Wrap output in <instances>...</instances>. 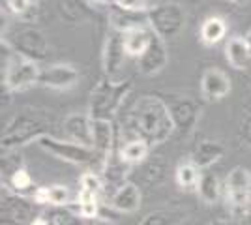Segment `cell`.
I'll use <instances>...</instances> for the list:
<instances>
[{"mask_svg": "<svg viewBox=\"0 0 251 225\" xmlns=\"http://www.w3.org/2000/svg\"><path fill=\"white\" fill-rule=\"evenodd\" d=\"M143 165V182L147 186H157L165 180L167 165L161 160V156H152V160L145 161Z\"/></svg>", "mask_w": 251, "mask_h": 225, "instance_id": "f1b7e54d", "label": "cell"}, {"mask_svg": "<svg viewBox=\"0 0 251 225\" xmlns=\"http://www.w3.org/2000/svg\"><path fill=\"white\" fill-rule=\"evenodd\" d=\"M152 38H154V32H152L150 26H143V28H137V30H131V32L124 34V43H126L127 54L139 58V56L148 49Z\"/></svg>", "mask_w": 251, "mask_h": 225, "instance_id": "d4e9b609", "label": "cell"}, {"mask_svg": "<svg viewBox=\"0 0 251 225\" xmlns=\"http://www.w3.org/2000/svg\"><path fill=\"white\" fill-rule=\"evenodd\" d=\"M32 4H38V0H32Z\"/></svg>", "mask_w": 251, "mask_h": 225, "instance_id": "60d3db41", "label": "cell"}, {"mask_svg": "<svg viewBox=\"0 0 251 225\" xmlns=\"http://www.w3.org/2000/svg\"><path fill=\"white\" fill-rule=\"evenodd\" d=\"M109 25H111V30L127 34L137 28L148 26V11L126 10L113 2L109 6Z\"/></svg>", "mask_w": 251, "mask_h": 225, "instance_id": "4fadbf2b", "label": "cell"}, {"mask_svg": "<svg viewBox=\"0 0 251 225\" xmlns=\"http://www.w3.org/2000/svg\"><path fill=\"white\" fill-rule=\"evenodd\" d=\"M0 216H2V224L30 225L38 218V214H36V203H30L25 195L11 192V190L2 186Z\"/></svg>", "mask_w": 251, "mask_h": 225, "instance_id": "30bf717a", "label": "cell"}, {"mask_svg": "<svg viewBox=\"0 0 251 225\" xmlns=\"http://www.w3.org/2000/svg\"><path fill=\"white\" fill-rule=\"evenodd\" d=\"M118 131L113 120H94L92 118V149L105 160L116 150Z\"/></svg>", "mask_w": 251, "mask_h": 225, "instance_id": "2e32d148", "label": "cell"}, {"mask_svg": "<svg viewBox=\"0 0 251 225\" xmlns=\"http://www.w3.org/2000/svg\"><path fill=\"white\" fill-rule=\"evenodd\" d=\"M2 225H13V224H2Z\"/></svg>", "mask_w": 251, "mask_h": 225, "instance_id": "7bdbcfd3", "label": "cell"}, {"mask_svg": "<svg viewBox=\"0 0 251 225\" xmlns=\"http://www.w3.org/2000/svg\"><path fill=\"white\" fill-rule=\"evenodd\" d=\"M210 225H238V224L232 222V220H216V222H212Z\"/></svg>", "mask_w": 251, "mask_h": 225, "instance_id": "d590c367", "label": "cell"}, {"mask_svg": "<svg viewBox=\"0 0 251 225\" xmlns=\"http://www.w3.org/2000/svg\"><path fill=\"white\" fill-rule=\"evenodd\" d=\"M109 206L115 208L122 214H131L137 212L141 206V188L133 182H124L122 186H118L111 199H109Z\"/></svg>", "mask_w": 251, "mask_h": 225, "instance_id": "e0dca14e", "label": "cell"}, {"mask_svg": "<svg viewBox=\"0 0 251 225\" xmlns=\"http://www.w3.org/2000/svg\"><path fill=\"white\" fill-rule=\"evenodd\" d=\"M56 13L68 25H81L92 17L88 0H54Z\"/></svg>", "mask_w": 251, "mask_h": 225, "instance_id": "d6986e66", "label": "cell"}, {"mask_svg": "<svg viewBox=\"0 0 251 225\" xmlns=\"http://www.w3.org/2000/svg\"><path fill=\"white\" fill-rule=\"evenodd\" d=\"M223 154H225V147L221 145L220 141L202 139L201 143L195 145L189 160L193 161L199 169H208V167H212L214 163H218L223 158Z\"/></svg>", "mask_w": 251, "mask_h": 225, "instance_id": "ffe728a7", "label": "cell"}, {"mask_svg": "<svg viewBox=\"0 0 251 225\" xmlns=\"http://www.w3.org/2000/svg\"><path fill=\"white\" fill-rule=\"evenodd\" d=\"M148 26L163 42L175 40L186 28V11L176 2L156 4L148 10Z\"/></svg>", "mask_w": 251, "mask_h": 225, "instance_id": "52a82bcc", "label": "cell"}, {"mask_svg": "<svg viewBox=\"0 0 251 225\" xmlns=\"http://www.w3.org/2000/svg\"><path fill=\"white\" fill-rule=\"evenodd\" d=\"M32 186H34V182H32L30 173L26 171L25 167H21V169L11 173L10 176L6 178V186H4V188H8L11 192L21 193L23 195V193H26L28 190H32Z\"/></svg>", "mask_w": 251, "mask_h": 225, "instance_id": "4dcf8cb0", "label": "cell"}, {"mask_svg": "<svg viewBox=\"0 0 251 225\" xmlns=\"http://www.w3.org/2000/svg\"><path fill=\"white\" fill-rule=\"evenodd\" d=\"M79 70L72 64H51L42 68L38 85L52 90H68L79 83Z\"/></svg>", "mask_w": 251, "mask_h": 225, "instance_id": "7c38bea8", "label": "cell"}, {"mask_svg": "<svg viewBox=\"0 0 251 225\" xmlns=\"http://www.w3.org/2000/svg\"><path fill=\"white\" fill-rule=\"evenodd\" d=\"M116 6L133 11H148L154 6V0H115Z\"/></svg>", "mask_w": 251, "mask_h": 225, "instance_id": "d6a6232c", "label": "cell"}, {"mask_svg": "<svg viewBox=\"0 0 251 225\" xmlns=\"http://www.w3.org/2000/svg\"><path fill=\"white\" fill-rule=\"evenodd\" d=\"M165 100L175 124V133L178 135H189L193 128L197 126L201 117V103L191 96H180V94H171Z\"/></svg>", "mask_w": 251, "mask_h": 225, "instance_id": "9c48e42d", "label": "cell"}, {"mask_svg": "<svg viewBox=\"0 0 251 225\" xmlns=\"http://www.w3.org/2000/svg\"><path fill=\"white\" fill-rule=\"evenodd\" d=\"M38 147L45 150L47 154L54 156L56 160H62L72 165L88 167V171H94L98 175H103V169L107 165V160L101 158L92 147H84L75 141H62L56 139L54 135H45L38 141Z\"/></svg>", "mask_w": 251, "mask_h": 225, "instance_id": "5b68a950", "label": "cell"}, {"mask_svg": "<svg viewBox=\"0 0 251 225\" xmlns=\"http://www.w3.org/2000/svg\"><path fill=\"white\" fill-rule=\"evenodd\" d=\"M64 131L70 137L84 147H92V118L83 113H72L64 118Z\"/></svg>", "mask_w": 251, "mask_h": 225, "instance_id": "ac0fdd59", "label": "cell"}, {"mask_svg": "<svg viewBox=\"0 0 251 225\" xmlns=\"http://www.w3.org/2000/svg\"><path fill=\"white\" fill-rule=\"evenodd\" d=\"M230 2H234V4H244V2H248V0H230Z\"/></svg>", "mask_w": 251, "mask_h": 225, "instance_id": "ab89813d", "label": "cell"}, {"mask_svg": "<svg viewBox=\"0 0 251 225\" xmlns=\"http://www.w3.org/2000/svg\"><path fill=\"white\" fill-rule=\"evenodd\" d=\"M2 43H6L17 56H23L32 62H43L47 60L51 45L47 42L45 34L28 23H13L2 32Z\"/></svg>", "mask_w": 251, "mask_h": 225, "instance_id": "277c9868", "label": "cell"}, {"mask_svg": "<svg viewBox=\"0 0 251 225\" xmlns=\"http://www.w3.org/2000/svg\"><path fill=\"white\" fill-rule=\"evenodd\" d=\"M100 225H111V224H105V222H103V224H100Z\"/></svg>", "mask_w": 251, "mask_h": 225, "instance_id": "b9f144b4", "label": "cell"}, {"mask_svg": "<svg viewBox=\"0 0 251 225\" xmlns=\"http://www.w3.org/2000/svg\"><path fill=\"white\" fill-rule=\"evenodd\" d=\"M105 184L101 180V175H98L94 171H86L81 175V180H79V192L81 195H90V197H98L103 192Z\"/></svg>", "mask_w": 251, "mask_h": 225, "instance_id": "f546056e", "label": "cell"}, {"mask_svg": "<svg viewBox=\"0 0 251 225\" xmlns=\"http://www.w3.org/2000/svg\"><path fill=\"white\" fill-rule=\"evenodd\" d=\"M176 184L182 190H197V184L201 178V169L193 163V161H182L176 167L175 173Z\"/></svg>", "mask_w": 251, "mask_h": 225, "instance_id": "83f0119b", "label": "cell"}, {"mask_svg": "<svg viewBox=\"0 0 251 225\" xmlns=\"http://www.w3.org/2000/svg\"><path fill=\"white\" fill-rule=\"evenodd\" d=\"M227 34V23L223 17L212 15L201 25V42L204 45H216L220 43Z\"/></svg>", "mask_w": 251, "mask_h": 225, "instance_id": "484cf974", "label": "cell"}, {"mask_svg": "<svg viewBox=\"0 0 251 225\" xmlns=\"http://www.w3.org/2000/svg\"><path fill=\"white\" fill-rule=\"evenodd\" d=\"M92 4H111V0H88Z\"/></svg>", "mask_w": 251, "mask_h": 225, "instance_id": "74e56055", "label": "cell"}, {"mask_svg": "<svg viewBox=\"0 0 251 225\" xmlns=\"http://www.w3.org/2000/svg\"><path fill=\"white\" fill-rule=\"evenodd\" d=\"M197 193L199 197L206 204H214L220 201V197L223 195V184L220 182L218 175L210 171L201 173L199 184H197Z\"/></svg>", "mask_w": 251, "mask_h": 225, "instance_id": "cb8c5ba5", "label": "cell"}, {"mask_svg": "<svg viewBox=\"0 0 251 225\" xmlns=\"http://www.w3.org/2000/svg\"><path fill=\"white\" fill-rule=\"evenodd\" d=\"M56 118L51 111L38 107H26L19 111L4 126L0 147L2 150H19L28 143H38L45 135H52Z\"/></svg>", "mask_w": 251, "mask_h": 225, "instance_id": "7a4b0ae2", "label": "cell"}, {"mask_svg": "<svg viewBox=\"0 0 251 225\" xmlns=\"http://www.w3.org/2000/svg\"><path fill=\"white\" fill-rule=\"evenodd\" d=\"M230 92V79L220 68H208L201 77V94L206 101H220Z\"/></svg>", "mask_w": 251, "mask_h": 225, "instance_id": "9a60e30c", "label": "cell"}, {"mask_svg": "<svg viewBox=\"0 0 251 225\" xmlns=\"http://www.w3.org/2000/svg\"><path fill=\"white\" fill-rule=\"evenodd\" d=\"M127 56L124 43V34L116 32V30H109L107 38L103 43V53H101V62H103V72L107 77H113L120 74L124 60Z\"/></svg>", "mask_w": 251, "mask_h": 225, "instance_id": "8fae6325", "label": "cell"}, {"mask_svg": "<svg viewBox=\"0 0 251 225\" xmlns=\"http://www.w3.org/2000/svg\"><path fill=\"white\" fill-rule=\"evenodd\" d=\"M246 42H248V45H250V49H251V30L246 34Z\"/></svg>", "mask_w": 251, "mask_h": 225, "instance_id": "f35d334b", "label": "cell"}, {"mask_svg": "<svg viewBox=\"0 0 251 225\" xmlns=\"http://www.w3.org/2000/svg\"><path fill=\"white\" fill-rule=\"evenodd\" d=\"M167 42H163L159 36L154 34L152 42L148 45V49L141 54L139 60V72L143 75H156L159 74L169 62V51H167Z\"/></svg>", "mask_w": 251, "mask_h": 225, "instance_id": "5bb4252c", "label": "cell"}, {"mask_svg": "<svg viewBox=\"0 0 251 225\" xmlns=\"http://www.w3.org/2000/svg\"><path fill=\"white\" fill-rule=\"evenodd\" d=\"M240 137L246 141V145L251 147V107L244 113L240 120Z\"/></svg>", "mask_w": 251, "mask_h": 225, "instance_id": "e575fe53", "label": "cell"}, {"mask_svg": "<svg viewBox=\"0 0 251 225\" xmlns=\"http://www.w3.org/2000/svg\"><path fill=\"white\" fill-rule=\"evenodd\" d=\"M49 225H84V220L68 206H49L45 212Z\"/></svg>", "mask_w": 251, "mask_h": 225, "instance_id": "4316f807", "label": "cell"}, {"mask_svg": "<svg viewBox=\"0 0 251 225\" xmlns=\"http://www.w3.org/2000/svg\"><path fill=\"white\" fill-rule=\"evenodd\" d=\"M116 150H118L120 160L133 167V165H139V163H145L147 158H150L152 147L143 139H127L122 147H118Z\"/></svg>", "mask_w": 251, "mask_h": 225, "instance_id": "603a6c76", "label": "cell"}, {"mask_svg": "<svg viewBox=\"0 0 251 225\" xmlns=\"http://www.w3.org/2000/svg\"><path fill=\"white\" fill-rule=\"evenodd\" d=\"M176 214H173V212L156 210V212H150L145 216L139 225H176Z\"/></svg>", "mask_w": 251, "mask_h": 225, "instance_id": "1f68e13d", "label": "cell"}, {"mask_svg": "<svg viewBox=\"0 0 251 225\" xmlns=\"http://www.w3.org/2000/svg\"><path fill=\"white\" fill-rule=\"evenodd\" d=\"M223 197L234 216H251V171L234 167L223 184Z\"/></svg>", "mask_w": 251, "mask_h": 225, "instance_id": "ba28073f", "label": "cell"}, {"mask_svg": "<svg viewBox=\"0 0 251 225\" xmlns=\"http://www.w3.org/2000/svg\"><path fill=\"white\" fill-rule=\"evenodd\" d=\"M36 204H47V206H70L74 201V195L68 186L52 184V186H42L36 188L32 195Z\"/></svg>", "mask_w": 251, "mask_h": 225, "instance_id": "44dd1931", "label": "cell"}, {"mask_svg": "<svg viewBox=\"0 0 251 225\" xmlns=\"http://www.w3.org/2000/svg\"><path fill=\"white\" fill-rule=\"evenodd\" d=\"M133 90L131 79L101 77L94 85L88 100V115L94 120H113L124 100Z\"/></svg>", "mask_w": 251, "mask_h": 225, "instance_id": "3957f363", "label": "cell"}, {"mask_svg": "<svg viewBox=\"0 0 251 225\" xmlns=\"http://www.w3.org/2000/svg\"><path fill=\"white\" fill-rule=\"evenodd\" d=\"M6 8L13 15L23 17L28 13L30 8H34V4H32V0H6Z\"/></svg>", "mask_w": 251, "mask_h": 225, "instance_id": "836d02e7", "label": "cell"}, {"mask_svg": "<svg viewBox=\"0 0 251 225\" xmlns=\"http://www.w3.org/2000/svg\"><path fill=\"white\" fill-rule=\"evenodd\" d=\"M225 58L234 70H248L251 64V49L246 38L234 36L225 45Z\"/></svg>", "mask_w": 251, "mask_h": 225, "instance_id": "7402d4cb", "label": "cell"}, {"mask_svg": "<svg viewBox=\"0 0 251 225\" xmlns=\"http://www.w3.org/2000/svg\"><path fill=\"white\" fill-rule=\"evenodd\" d=\"M2 51L6 53V58L2 56V90L11 94L40 83L42 68L38 62L17 56L6 43H2Z\"/></svg>", "mask_w": 251, "mask_h": 225, "instance_id": "8992f818", "label": "cell"}, {"mask_svg": "<svg viewBox=\"0 0 251 225\" xmlns=\"http://www.w3.org/2000/svg\"><path fill=\"white\" fill-rule=\"evenodd\" d=\"M122 129L131 139H143L150 147H157L175 133V124L165 100L147 94L139 98L127 113Z\"/></svg>", "mask_w": 251, "mask_h": 225, "instance_id": "6da1fadb", "label": "cell"}, {"mask_svg": "<svg viewBox=\"0 0 251 225\" xmlns=\"http://www.w3.org/2000/svg\"><path fill=\"white\" fill-rule=\"evenodd\" d=\"M30 225H49V224H47V220H45V216L40 214V216H38V218H36V220H34V222H32Z\"/></svg>", "mask_w": 251, "mask_h": 225, "instance_id": "8d00e7d4", "label": "cell"}]
</instances>
